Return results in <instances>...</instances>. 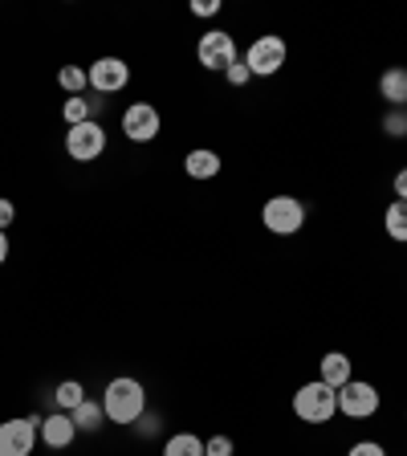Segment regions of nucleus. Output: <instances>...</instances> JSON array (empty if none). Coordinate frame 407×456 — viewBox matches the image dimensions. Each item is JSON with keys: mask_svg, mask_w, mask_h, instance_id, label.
<instances>
[{"mask_svg": "<svg viewBox=\"0 0 407 456\" xmlns=\"http://www.w3.org/2000/svg\"><path fill=\"white\" fill-rule=\"evenodd\" d=\"M102 411L110 424H139V416L147 411V391H142V383L131 379V375L110 379L102 391Z\"/></svg>", "mask_w": 407, "mask_h": 456, "instance_id": "obj_1", "label": "nucleus"}, {"mask_svg": "<svg viewBox=\"0 0 407 456\" xmlns=\"http://www.w3.org/2000/svg\"><path fill=\"white\" fill-rule=\"evenodd\" d=\"M334 411H338V391L326 387L322 379L302 383L294 391V416L302 424H326V419H334Z\"/></svg>", "mask_w": 407, "mask_h": 456, "instance_id": "obj_2", "label": "nucleus"}, {"mask_svg": "<svg viewBox=\"0 0 407 456\" xmlns=\"http://www.w3.org/2000/svg\"><path fill=\"white\" fill-rule=\"evenodd\" d=\"M261 224L273 237H294L305 224V204L297 196H269V204L261 208Z\"/></svg>", "mask_w": 407, "mask_h": 456, "instance_id": "obj_3", "label": "nucleus"}, {"mask_svg": "<svg viewBox=\"0 0 407 456\" xmlns=\"http://www.w3.org/2000/svg\"><path fill=\"white\" fill-rule=\"evenodd\" d=\"M66 155L74 163H94L106 155V126L102 123H77L66 131Z\"/></svg>", "mask_w": 407, "mask_h": 456, "instance_id": "obj_4", "label": "nucleus"}, {"mask_svg": "<svg viewBox=\"0 0 407 456\" xmlns=\"http://www.w3.org/2000/svg\"><path fill=\"white\" fill-rule=\"evenodd\" d=\"M196 57H199V66L204 69L224 74V69L237 61V41H232V33H224V28H208L196 45Z\"/></svg>", "mask_w": 407, "mask_h": 456, "instance_id": "obj_5", "label": "nucleus"}, {"mask_svg": "<svg viewBox=\"0 0 407 456\" xmlns=\"http://www.w3.org/2000/svg\"><path fill=\"white\" fill-rule=\"evenodd\" d=\"M285 41L277 37V33H265V37H256L253 45L245 49V66L253 69V77H273L277 69L285 66Z\"/></svg>", "mask_w": 407, "mask_h": 456, "instance_id": "obj_6", "label": "nucleus"}, {"mask_svg": "<svg viewBox=\"0 0 407 456\" xmlns=\"http://www.w3.org/2000/svg\"><path fill=\"white\" fill-rule=\"evenodd\" d=\"M379 387L375 383H359L351 379L346 387H338V411L342 416H351V419H370L375 411H379Z\"/></svg>", "mask_w": 407, "mask_h": 456, "instance_id": "obj_7", "label": "nucleus"}, {"mask_svg": "<svg viewBox=\"0 0 407 456\" xmlns=\"http://www.w3.org/2000/svg\"><path fill=\"white\" fill-rule=\"evenodd\" d=\"M85 74H90V90H94V94H102V98L126 90V82H131V66H126L123 57H98Z\"/></svg>", "mask_w": 407, "mask_h": 456, "instance_id": "obj_8", "label": "nucleus"}, {"mask_svg": "<svg viewBox=\"0 0 407 456\" xmlns=\"http://www.w3.org/2000/svg\"><path fill=\"white\" fill-rule=\"evenodd\" d=\"M159 126H163V118L151 102H131L123 110V134L131 142H151L159 134Z\"/></svg>", "mask_w": 407, "mask_h": 456, "instance_id": "obj_9", "label": "nucleus"}, {"mask_svg": "<svg viewBox=\"0 0 407 456\" xmlns=\"http://www.w3.org/2000/svg\"><path fill=\"white\" fill-rule=\"evenodd\" d=\"M37 444V424L33 419H4L0 424V456H28Z\"/></svg>", "mask_w": 407, "mask_h": 456, "instance_id": "obj_10", "label": "nucleus"}, {"mask_svg": "<svg viewBox=\"0 0 407 456\" xmlns=\"http://www.w3.org/2000/svg\"><path fill=\"white\" fill-rule=\"evenodd\" d=\"M41 440H45V448H69L74 444V436H77V428H74V416L69 411H53V416H45L41 419Z\"/></svg>", "mask_w": 407, "mask_h": 456, "instance_id": "obj_11", "label": "nucleus"}, {"mask_svg": "<svg viewBox=\"0 0 407 456\" xmlns=\"http://www.w3.org/2000/svg\"><path fill=\"white\" fill-rule=\"evenodd\" d=\"M318 379L326 383V387H346V383L354 379V367H351V359L342 351H330V354H322V362H318Z\"/></svg>", "mask_w": 407, "mask_h": 456, "instance_id": "obj_12", "label": "nucleus"}, {"mask_svg": "<svg viewBox=\"0 0 407 456\" xmlns=\"http://www.w3.org/2000/svg\"><path fill=\"white\" fill-rule=\"evenodd\" d=\"M183 171H188L191 180H216L220 175V155L208 151V147H196V151H188V159H183Z\"/></svg>", "mask_w": 407, "mask_h": 456, "instance_id": "obj_13", "label": "nucleus"}, {"mask_svg": "<svg viewBox=\"0 0 407 456\" xmlns=\"http://www.w3.org/2000/svg\"><path fill=\"white\" fill-rule=\"evenodd\" d=\"M379 94L387 98V106H407V69L391 66L387 74L379 77Z\"/></svg>", "mask_w": 407, "mask_h": 456, "instance_id": "obj_14", "label": "nucleus"}, {"mask_svg": "<svg viewBox=\"0 0 407 456\" xmlns=\"http://www.w3.org/2000/svg\"><path fill=\"white\" fill-rule=\"evenodd\" d=\"M69 416H74V428H77V432H98V428L106 424L102 399H85V403H77Z\"/></svg>", "mask_w": 407, "mask_h": 456, "instance_id": "obj_15", "label": "nucleus"}, {"mask_svg": "<svg viewBox=\"0 0 407 456\" xmlns=\"http://www.w3.org/2000/svg\"><path fill=\"white\" fill-rule=\"evenodd\" d=\"M163 456H204V440L196 432H175V436L163 444Z\"/></svg>", "mask_w": 407, "mask_h": 456, "instance_id": "obj_16", "label": "nucleus"}, {"mask_svg": "<svg viewBox=\"0 0 407 456\" xmlns=\"http://www.w3.org/2000/svg\"><path fill=\"white\" fill-rule=\"evenodd\" d=\"M383 228H387L391 240L407 245V204H403V200H395V204L387 208V216H383Z\"/></svg>", "mask_w": 407, "mask_h": 456, "instance_id": "obj_17", "label": "nucleus"}, {"mask_svg": "<svg viewBox=\"0 0 407 456\" xmlns=\"http://www.w3.org/2000/svg\"><path fill=\"white\" fill-rule=\"evenodd\" d=\"M53 403H57V411H74L77 403H85V387L77 379H66V383H57V391H53Z\"/></svg>", "mask_w": 407, "mask_h": 456, "instance_id": "obj_18", "label": "nucleus"}, {"mask_svg": "<svg viewBox=\"0 0 407 456\" xmlns=\"http://www.w3.org/2000/svg\"><path fill=\"white\" fill-rule=\"evenodd\" d=\"M94 110H98V102H90V98H66V106H61V118H66L69 126H77V123H90L94 118Z\"/></svg>", "mask_w": 407, "mask_h": 456, "instance_id": "obj_19", "label": "nucleus"}, {"mask_svg": "<svg viewBox=\"0 0 407 456\" xmlns=\"http://www.w3.org/2000/svg\"><path fill=\"white\" fill-rule=\"evenodd\" d=\"M57 82H61V90H66L69 98H77L90 86V74L85 69H77V66H61V74H57Z\"/></svg>", "mask_w": 407, "mask_h": 456, "instance_id": "obj_20", "label": "nucleus"}, {"mask_svg": "<svg viewBox=\"0 0 407 456\" xmlns=\"http://www.w3.org/2000/svg\"><path fill=\"white\" fill-rule=\"evenodd\" d=\"M383 131L391 134V139H399V134H407V106H391L387 118H383Z\"/></svg>", "mask_w": 407, "mask_h": 456, "instance_id": "obj_21", "label": "nucleus"}, {"mask_svg": "<svg viewBox=\"0 0 407 456\" xmlns=\"http://www.w3.org/2000/svg\"><path fill=\"white\" fill-rule=\"evenodd\" d=\"M224 77H228V82H232V86H248V77H253V69L245 66V57H237V61H232V66L224 69Z\"/></svg>", "mask_w": 407, "mask_h": 456, "instance_id": "obj_22", "label": "nucleus"}, {"mask_svg": "<svg viewBox=\"0 0 407 456\" xmlns=\"http://www.w3.org/2000/svg\"><path fill=\"white\" fill-rule=\"evenodd\" d=\"M204 456H232V440H228V436L204 440Z\"/></svg>", "mask_w": 407, "mask_h": 456, "instance_id": "obj_23", "label": "nucleus"}, {"mask_svg": "<svg viewBox=\"0 0 407 456\" xmlns=\"http://www.w3.org/2000/svg\"><path fill=\"white\" fill-rule=\"evenodd\" d=\"M346 456H387V448L375 444V440H359V444H351V452Z\"/></svg>", "mask_w": 407, "mask_h": 456, "instance_id": "obj_24", "label": "nucleus"}, {"mask_svg": "<svg viewBox=\"0 0 407 456\" xmlns=\"http://www.w3.org/2000/svg\"><path fill=\"white\" fill-rule=\"evenodd\" d=\"M191 12H196V17H216L220 0H191Z\"/></svg>", "mask_w": 407, "mask_h": 456, "instance_id": "obj_25", "label": "nucleus"}, {"mask_svg": "<svg viewBox=\"0 0 407 456\" xmlns=\"http://www.w3.org/2000/svg\"><path fill=\"white\" fill-rule=\"evenodd\" d=\"M12 220H17V204L9 196H0V228H9Z\"/></svg>", "mask_w": 407, "mask_h": 456, "instance_id": "obj_26", "label": "nucleus"}, {"mask_svg": "<svg viewBox=\"0 0 407 456\" xmlns=\"http://www.w3.org/2000/svg\"><path fill=\"white\" fill-rule=\"evenodd\" d=\"M139 432H142V436H155V432H159V416H151V411H142V416H139Z\"/></svg>", "mask_w": 407, "mask_h": 456, "instance_id": "obj_27", "label": "nucleus"}, {"mask_svg": "<svg viewBox=\"0 0 407 456\" xmlns=\"http://www.w3.org/2000/svg\"><path fill=\"white\" fill-rule=\"evenodd\" d=\"M395 200H403V204H407V167L395 175Z\"/></svg>", "mask_w": 407, "mask_h": 456, "instance_id": "obj_28", "label": "nucleus"}, {"mask_svg": "<svg viewBox=\"0 0 407 456\" xmlns=\"http://www.w3.org/2000/svg\"><path fill=\"white\" fill-rule=\"evenodd\" d=\"M4 261H9V232L0 228V265H4Z\"/></svg>", "mask_w": 407, "mask_h": 456, "instance_id": "obj_29", "label": "nucleus"}]
</instances>
